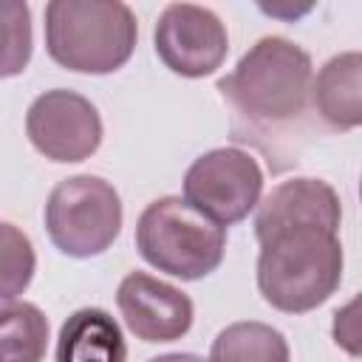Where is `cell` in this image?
<instances>
[{"label": "cell", "instance_id": "e0dca14e", "mask_svg": "<svg viewBox=\"0 0 362 362\" xmlns=\"http://www.w3.org/2000/svg\"><path fill=\"white\" fill-rule=\"evenodd\" d=\"M331 337L345 354L362 359V291L334 311Z\"/></svg>", "mask_w": 362, "mask_h": 362}, {"label": "cell", "instance_id": "ac0fdd59", "mask_svg": "<svg viewBox=\"0 0 362 362\" xmlns=\"http://www.w3.org/2000/svg\"><path fill=\"white\" fill-rule=\"evenodd\" d=\"M147 362H209V359H204L198 354H161V356H153Z\"/></svg>", "mask_w": 362, "mask_h": 362}, {"label": "cell", "instance_id": "ba28073f", "mask_svg": "<svg viewBox=\"0 0 362 362\" xmlns=\"http://www.w3.org/2000/svg\"><path fill=\"white\" fill-rule=\"evenodd\" d=\"M158 59L178 76H209L229 54V34L221 17L195 3H170L153 31Z\"/></svg>", "mask_w": 362, "mask_h": 362}, {"label": "cell", "instance_id": "5bb4252c", "mask_svg": "<svg viewBox=\"0 0 362 362\" xmlns=\"http://www.w3.org/2000/svg\"><path fill=\"white\" fill-rule=\"evenodd\" d=\"M3 362H42L48 320L34 303H3L0 311Z\"/></svg>", "mask_w": 362, "mask_h": 362}, {"label": "cell", "instance_id": "7a4b0ae2", "mask_svg": "<svg viewBox=\"0 0 362 362\" xmlns=\"http://www.w3.org/2000/svg\"><path fill=\"white\" fill-rule=\"evenodd\" d=\"M314 88L311 57L286 37L257 40L240 62L218 82L235 113L255 124H283L297 119Z\"/></svg>", "mask_w": 362, "mask_h": 362}, {"label": "cell", "instance_id": "d6986e66", "mask_svg": "<svg viewBox=\"0 0 362 362\" xmlns=\"http://www.w3.org/2000/svg\"><path fill=\"white\" fill-rule=\"evenodd\" d=\"M359 198H362V181H359Z\"/></svg>", "mask_w": 362, "mask_h": 362}, {"label": "cell", "instance_id": "277c9868", "mask_svg": "<svg viewBox=\"0 0 362 362\" xmlns=\"http://www.w3.org/2000/svg\"><path fill=\"white\" fill-rule=\"evenodd\" d=\"M136 249L158 272L201 280L212 274L226 249V229L204 218L178 195L144 206L136 223Z\"/></svg>", "mask_w": 362, "mask_h": 362}, {"label": "cell", "instance_id": "2e32d148", "mask_svg": "<svg viewBox=\"0 0 362 362\" xmlns=\"http://www.w3.org/2000/svg\"><path fill=\"white\" fill-rule=\"evenodd\" d=\"M6 20V51H3V76L25 71L31 57V11L25 3H3Z\"/></svg>", "mask_w": 362, "mask_h": 362}, {"label": "cell", "instance_id": "8fae6325", "mask_svg": "<svg viewBox=\"0 0 362 362\" xmlns=\"http://www.w3.org/2000/svg\"><path fill=\"white\" fill-rule=\"evenodd\" d=\"M311 102L331 127H362V54L345 51L331 57L314 79Z\"/></svg>", "mask_w": 362, "mask_h": 362}, {"label": "cell", "instance_id": "4fadbf2b", "mask_svg": "<svg viewBox=\"0 0 362 362\" xmlns=\"http://www.w3.org/2000/svg\"><path fill=\"white\" fill-rule=\"evenodd\" d=\"M286 337L266 322H232L209 348V362H288Z\"/></svg>", "mask_w": 362, "mask_h": 362}, {"label": "cell", "instance_id": "9a60e30c", "mask_svg": "<svg viewBox=\"0 0 362 362\" xmlns=\"http://www.w3.org/2000/svg\"><path fill=\"white\" fill-rule=\"evenodd\" d=\"M34 274V249L31 240L14 226L3 223V303H14L20 291L31 283Z\"/></svg>", "mask_w": 362, "mask_h": 362}, {"label": "cell", "instance_id": "3957f363", "mask_svg": "<svg viewBox=\"0 0 362 362\" xmlns=\"http://www.w3.org/2000/svg\"><path fill=\"white\" fill-rule=\"evenodd\" d=\"M139 23L119 0H51L45 6V48L76 74H113L136 48Z\"/></svg>", "mask_w": 362, "mask_h": 362}, {"label": "cell", "instance_id": "8992f818", "mask_svg": "<svg viewBox=\"0 0 362 362\" xmlns=\"http://www.w3.org/2000/svg\"><path fill=\"white\" fill-rule=\"evenodd\" d=\"M260 192L263 170L240 147H215L198 156L184 175V201L223 229L260 206Z\"/></svg>", "mask_w": 362, "mask_h": 362}, {"label": "cell", "instance_id": "5b68a950", "mask_svg": "<svg viewBox=\"0 0 362 362\" xmlns=\"http://www.w3.org/2000/svg\"><path fill=\"white\" fill-rule=\"evenodd\" d=\"M51 243L68 257H96L122 232V201L99 175H71L45 201Z\"/></svg>", "mask_w": 362, "mask_h": 362}, {"label": "cell", "instance_id": "9c48e42d", "mask_svg": "<svg viewBox=\"0 0 362 362\" xmlns=\"http://www.w3.org/2000/svg\"><path fill=\"white\" fill-rule=\"evenodd\" d=\"M116 305L124 317V325L141 339V342H173L181 339L192 328V300L147 274V272H130L116 291Z\"/></svg>", "mask_w": 362, "mask_h": 362}, {"label": "cell", "instance_id": "30bf717a", "mask_svg": "<svg viewBox=\"0 0 362 362\" xmlns=\"http://www.w3.org/2000/svg\"><path fill=\"white\" fill-rule=\"evenodd\" d=\"M342 206L331 184L320 178H291L277 184L257 206L255 235L263 240L266 235L291 226V223H325L339 229Z\"/></svg>", "mask_w": 362, "mask_h": 362}, {"label": "cell", "instance_id": "6da1fadb", "mask_svg": "<svg viewBox=\"0 0 362 362\" xmlns=\"http://www.w3.org/2000/svg\"><path fill=\"white\" fill-rule=\"evenodd\" d=\"M342 280V243L334 226L291 223L260 240L257 288L269 305L305 314L322 305Z\"/></svg>", "mask_w": 362, "mask_h": 362}, {"label": "cell", "instance_id": "7c38bea8", "mask_svg": "<svg viewBox=\"0 0 362 362\" xmlns=\"http://www.w3.org/2000/svg\"><path fill=\"white\" fill-rule=\"evenodd\" d=\"M54 356L57 362H127V345L105 308H79L62 322Z\"/></svg>", "mask_w": 362, "mask_h": 362}, {"label": "cell", "instance_id": "52a82bcc", "mask_svg": "<svg viewBox=\"0 0 362 362\" xmlns=\"http://www.w3.org/2000/svg\"><path fill=\"white\" fill-rule=\"evenodd\" d=\"M31 144L51 161L74 164L90 158L102 144V119L90 99L76 90L54 88L40 93L25 113Z\"/></svg>", "mask_w": 362, "mask_h": 362}]
</instances>
